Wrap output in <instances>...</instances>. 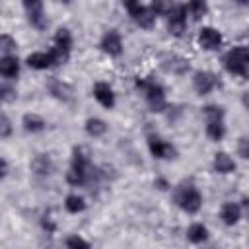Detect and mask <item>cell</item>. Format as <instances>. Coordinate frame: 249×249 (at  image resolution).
Masks as SVG:
<instances>
[{"label": "cell", "instance_id": "6da1fadb", "mask_svg": "<svg viewBox=\"0 0 249 249\" xmlns=\"http://www.w3.org/2000/svg\"><path fill=\"white\" fill-rule=\"evenodd\" d=\"M136 88L144 93L146 103L150 107L152 113H163L167 109V99H165V91L163 88L148 78H136Z\"/></svg>", "mask_w": 249, "mask_h": 249}, {"label": "cell", "instance_id": "7a4b0ae2", "mask_svg": "<svg viewBox=\"0 0 249 249\" xmlns=\"http://www.w3.org/2000/svg\"><path fill=\"white\" fill-rule=\"evenodd\" d=\"M88 177H89V158H88V152L82 146H78L72 152V161H70V169L66 171V181L78 187V185H84Z\"/></svg>", "mask_w": 249, "mask_h": 249}, {"label": "cell", "instance_id": "3957f363", "mask_svg": "<svg viewBox=\"0 0 249 249\" xmlns=\"http://www.w3.org/2000/svg\"><path fill=\"white\" fill-rule=\"evenodd\" d=\"M224 66L230 74L245 78L249 72V51L247 47H233L224 54Z\"/></svg>", "mask_w": 249, "mask_h": 249}, {"label": "cell", "instance_id": "277c9868", "mask_svg": "<svg viewBox=\"0 0 249 249\" xmlns=\"http://www.w3.org/2000/svg\"><path fill=\"white\" fill-rule=\"evenodd\" d=\"M175 200L179 204V208L187 214H196L202 206V195L195 185H181L175 193Z\"/></svg>", "mask_w": 249, "mask_h": 249}, {"label": "cell", "instance_id": "5b68a950", "mask_svg": "<svg viewBox=\"0 0 249 249\" xmlns=\"http://www.w3.org/2000/svg\"><path fill=\"white\" fill-rule=\"evenodd\" d=\"M167 18V31L173 37H181L187 29V12H185V4H175L169 6L165 12Z\"/></svg>", "mask_w": 249, "mask_h": 249}, {"label": "cell", "instance_id": "8992f818", "mask_svg": "<svg viewBox=\"0 0 249 249\" xmlns=\"http://www.w3.org/2000/svg\"><path fill=\"white\" fill-rule=\"evenodd\" d=\"M23 8L27 12V18H29V23L35 27V29H45L49 25V19L45 16V6L43 2H37V0H31V2H23Z\"/></svg>", "mask_w": 249, "mask_h": 249}, {"label": "cell", "instance_id": "52a82bcc", "mask_svg": "<svg viewBox=\"0 0 249 249\" xmlns=\"http://www.w3.org/2000/svg\"><path fill=\"white\" fill-rule=\"evenodd\" d=\"M148 148H150V154L156 160H173L177 156L175 146L165 142V140H161L160 136H150L148 138Z\"/></svg>", "mask_w": 249, "mask_h": 249}, {"label": "cell", "instance_id": "ba28073f", "mask_svg": "<svg viewBox=\"0 0 249 249\" xmlns=\"http://www.w3.org/2000/svg\"><path fill=\"white\" fill-rule=\"evenodd\" d=\"M101 51L109 56H121L123 54V39H121V33L117 29H109L103 33L101 37V43H99Z\"/></svg>", "mask_w": 249, "mask_h": 249}, {"label": "cell", "instance_id": "9c48e42d", "mask_svg": "<svg viewBox=\"0 0 249 249\" xmlns=\"http://www.w3.org/2000/svg\"><path fill=\"white\" fill-rule=\"evenodd\" d=\"M222 43H224V37L216 27L206 25V27H202L198 31V45L204 51H218L222 47Z\"/></svg>", "mask_w": 249, "mask_h": 249}, {"label": "cell", "instance_id": "30bf717a", "mask_svg": "<svg viewBox=\"0 0 249 249\" xmlns=\"http://www.w3.org/2000/svg\"><path fill=\"white\" fill-rule=\"evenodd\" d=\"M218 84V78L208 70H198L193 74V88L198 95H208Z\"/></svg>", "mask_w": 249, "mask_h": 249}, {"label": "cell", "instance_id": "8fae6325", "mask_svg": "<svg viewBox=\"0 0 249 249\" xmlns=\"http://www.w3.org/2000/svg\"><path fill=\"white\" fill-rule=\"evenodd\" d=\"M93 97L105 109H113L115 107V91H113V88L107 82H97L93 86Z\"/></svg>", "mask_w": 249, "mask_h": 249}, {"label": "cell", "instance_id": "7c38bea8", "mask_svg": "<svg viewBox=\"0 0 249 249\" xmlns=\"http://www.w3.org/2000/svg\"><path fill=\"white\" fill-rule=\"evenodd\" d=\"M212 167H214L216 173L228 175V173H233L235 171V160L228 152H216L214 154V160H212Z\"/></svg>", "mask_w": 249, "mask_h": 249}, {"label": "cell", "instance_id": "4fadbf2b", "mask_svg": "<svg viewBox=\"0 0 249 249\" xmlns=\"http://www.w3.org/2000/svg\"><path fill=\"white\" fill-rule=\"evenodd\" d=\"M220 218L226 226H235L241 220V206L237 202H224L220 208Z\"/></svg>", "mask_w": 249, "mask_h": 249}, {"label": "cell", "instance_id": "5bb4252c", "mask_svg": "<svg viewBox=\"0 0 249 249\" xmlns=\"http://www.w3.org/2000/svg\"><path fill=\"white\" fill-rule=\"evenodd\" d=\"M27 66L33 68V70H47L53 66V58H51V53H45V51H37V53H31L27 54L25 58Z\"/></svg>", "mask_w": 249, "mask_h": 249}, {"label": "cell", "instance_id": "9a60e30c", "mask_svg": "<svg viewBox=\"0 0 249 249\" xmlns=\"http://www.w3.org/2000/svg\"><path fill=\"white\" fill-rule=\"evenodd\" d=\"M19 74V62L16 56H2L0 58V76L14 80Z\"/></svg>", "mask_w": 249, "mask_h": 249}, {"label": "cell", "instance_id": "2e32d148", "mask_svg": "<svg viewBox=\"0 0 249 249\" xmlns=\"http://www.w3.org/2000/svg\"><path fill=\"white\" fill-rule=\"evenodd\" d=\"M21 124H23V128H25L27 132H31V134L41 132V130H45V126H47L45 119H43L41 115H37V113H25L23 119H21Z\"/></svg>", "mask_w": 249, "mask_h": 249}, {"label": "cell", "instance_id": "e0dca14e", "mask_svg": "<svg viewBox=\"0 0 249 249\" xmlns=\"http://www.w3.org/2000/svg\"><path fill=\"white\" fill-rule=\"evenodd\" d=\"M72 43H74V39H72L70 29L60 27V29L54 33V49H58V51L70 54V51H72Z\"/></svg>", "mask_w": 249, "mask_h": 249}, {"label": "cell", "instance_id": "ac0fdd59", "mask_svg": "<svg viewBox=\"0 0 249 249\" xmlns=\"http://www.w3.org/2000/svg\"><path fill=\"white\" fill-rule=\"evenodd\" d=\"M163 68L167 70V72H171V74H187L189 72V60L187 58H183V56H169L165 62H163Z\"/></svg>", "mask_w": 249, "mask_h": 249}, {"label": "cell", "instance_id": "d6986e66", "mask_svg": "<svg viewBox=\"0 0 249 249\" xmlns=\"http://www.w3.org/2000/svg\"><path fill=\"white\" fill-rule=\"evenodd\" d=\"M84 128L91 138H99V136H103L107 132V123L103 119H99V117H89L86 121V124H84Z\"/></svg>", "mask_w": 249, "mask_h": 249}, {"label": "cell", "instance_id": "ffe728a7", "mask_svg": "<svg viewBox=\"0 0 249 249\" xmlns=\"http://www.w3.org/2000/svg\"><path fill=\"white\" fill-rule=\"evenodd\" d=\"M187 239L191 243H204L208 239V228L204 224H200V222L191 224L189 230H187Z\"/></svg>", "mask_w": 249, "mask_h": 249}, {"label": "cell", "instance_id": "44dd1931", "mask_svg": "<svg viewBox=\"0 0 249 249\" xmlns=\"http://www.w3.org/2000/svg\"><path fill=\"white\" fill-rule=\"evenodd\" d=\"M31 169L37 175H49L51 169H53V161H51V158L47 154H37L33 158V161H31Z\"/></svg>", "mask_w": 249, "mask_h": 249}, {"label": "cell", "instance_id": "7402d4cb", "mask_svg": "<svg viewBox=\"0 0 249 249\" xmlns=\"http://www.w3.org/2000/svg\"><path fill=\"white\" fill-rule=\"evenodd\" d=\"M64 208L70 214H80V212L86 210V198L82 195H78V193H72V195H68L64 198Z\"/></svg>", "mask_w": 249, "mask_h": 249}, {"label": "cell", "instance_id": "603a6c76", "mask_svg": "<svg viewBox=\"0 0 249 249\" xmlns=\"http://www.w3.org/2000/svg\"><path fill=\"white\" fill-rule=\"evenodd\" d=\"M206 136L214 142H220L226 136V124L224 121H206Z\"/></svg>", "mask_w": 249, "mask_h": 249}, {"label": "cell", "instance_id": "cb8c5ba5", "mask_svg": "<svg viewBox=\"0 0 249 249\" xmlns=\"http://www.w3.org/2000/svg\"><path fill=\"white\" fill-rule=\"evenodd\" d=\"M49 91H51L54 97L62 99V101H68V99H70V93H72L70 86H66V84L60 82V80H51V82H49Z\"/></svg>", "mask_w": 249, "mask_h": 249}, {"label": "cell", "instance_id": "d4e9b609", "mask_svg": "<svg viewBox=\"0 0 249 249\" xmlns=\"http://www.w3.org/2000/svg\"><path fill=\"white\" fill-rule=\"evenodd\" d=\"M185 12H187L189 16H193V19H200V18L206 16V12H208V4L202 2V0H195V2L185 4Z\"/></svg>", "mask_w": 249, "mask_h": 249}, {"label": "cell", "instance_id": "484cf974", "mask_svg": "<svg viewBox=\"0 0 249 249\" xmlns=\"http://www.w3.org/2000/svg\"><path fill=\"white\" fill-rule=\"evenodd\" d=\"M134 21L142 27V29H152L154 27V23H156V14L150 10V6H146L136 18H134Z\"/></svg>", "mask_w": 249, "mask_h": 249}, {"label": "cell", "instance_id": "4316f807", "mask_svg": "<svg viewBox=\"0 0 249 249\" xmlns=\"http://www.w3.org/2000/svg\"><path fill=\"white\" fill-rule=\"evenodd\" d=\"M18 49V43L12 35H0V51L4 53V56H12V53H16Z\"/></svg>", "mask_w": 249, "mask_h": 249}, {"label": "cell", "instance_id": "83f0119b", "mask_svg": "<svg viewBox=\"0 0 249 249\" xmlns=\"http://www.w3.org/2000/svg\"><path fill=\"white\" fill-rule=\"evenodd\" d=\"M202 113H204V117H206V121H224V107H220V105H206L204 109H202Z\"/></svg>", "mask_w": 249, "mask_h": 249}, {"label": "cell", "instance_id": "f1b7e54d", "mask_svg": "<svg viewBox=\"0 0 249 249\" xmlns=\"http://www.w3.org/2000/svg\"><path fill=\"white\" fill-rule=\"evenodd\" d=\"M66 249H91V245L82 235H70L66 239Z\"/></svg>", "mask_w": 249, "mask_h": 249}, {"label": "cell", "instance_id": "f546056e", "mask_svg": "<svg viewBox=\"0 0 249 249\" xmlns=\"http://www.w3.org/2000/svg\"><path fill=\"white\" fill-rule=\"evenodd\" d=\"M12 121L8 119V115L4 111H0V138H10L12 136Z\"/></svg>", "mask_w": 249, "mask_h": 249}, {"label": "cell", "instance_id": "4dcf8cb0", "mask_svg": "<svg viewBox=\"0 0 249 249\" xmlns=\"http://www.w3.org/2000/svg\"><path fill=\"white\" fill-rule=\"evenodd\" d=\"M237 152H239V156H241L243 160L249 158V140H247L245 136H241V138L237 140Z\"/></svg>", "mask_w": 249, "mask_h": 249}, {"label": "cell", "instance_id": "1f68e13d", "mask_svg": "<svg viewBox=\"0 0 249 249\" xmlns=\"http://www.w3.org/2000/svg\"><path fill=\"white\" fill-rule=\"evenodd\" d=\"M8 175V161L4 158H0V179H4Z\"/></svg>", "mask_w": 249, "mask_h": 249}, {"label": "cell", "instance_id": "d6a6232c", "mask_svg": "<svg viewBox=\"0 0 249 249\" xmlns=\"http://www.w3.org/2000/svg\"><path fill=\"white\" fill-rule=\"evenodd\" d=\"M8 93H12V89H8V88H2V86H0V103H2L4 99H8V97H10Z\"/></svg>", "mask_w": 249, "mask_h": 249}, {"label": "cell", "instance_id": "836d02e7", "mask_svg": "<svg viewBox=\"0 0 249 249\" xmlns=\"http://www.w3.org/2000/svg\"><path fill=\"white\" fill-rule=\"evenodd\" d=\"M156 185H158V189H167V183H165L163 179H158V181H156Z\"/></svg>", "mask_w": 249, "mask_h": 249}]
</instances>
